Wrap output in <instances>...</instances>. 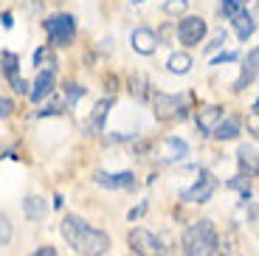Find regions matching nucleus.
Here are the masks:
<instances>
[{
    "label": "nucleus",
    "mask_w": 259,
    "mask_h": 256,
    "mask_svg": "<svg viewBox=\"0 0 259 256\" xmlns=\"http://www.w3.org/2000/svg\"><path fill=\"white\" fill-rule=\"evenodd\" d=\"M62 237L82 256H104L110 250V237H107L104 231L88 225L82 217H76V214H68V217L62 220Z\"/></svg>",
    "instance_id": "f257e3e1"
},
{
    "label": "nucleus",
    "mask_w": 259,
    "mask_h": 256,
    "mask_svg": "<svg viewBox=\"0 0 259 256\" xmlns=\"http://www.w3.org/2000/svg\"><path fill=\"white\" fill-rule=\"evenodd\" d=\"M217 250V228L211 220H197L183 231V253L186 256H211Z\"/></svg>",
    "instance_id": "f03ea898"
},
{
    "label": "nucleus",
    "mask_w": 259,
    "mask_h": 256,
    "mask_svg": "<svg viewBox=\"0 0 259 256\" xmlns=\"http://www.w3.org/2000/svg\"><path fill=\"white\" fill-rule=\"evenodd\" d=\"M46 34L54 45H71L76 37V20L71 14H51L46 20Z\"/></svg>",
    "instance_id": "7ed1b4c3"
},
{
    "label": "nucleus",
    "mask_w": 259,
    "mask_h": 256,
    "mask_svg": "<svg viewBox=\"0 0 259 256\" xmlns=\"http://www.w3.org/2000/svg\"><path fill=\"white\" fill-rule=\"evenodd\" d=\"M155 104V118L158 121H175V118H186V102L175 93H155L152 96Z\"/></svg>",
    "instance_id": "20e7f679"
},
{
    "label": "nucleus",
    "mask_w": 259,
    "mask_h": 256,
    "mask_svg": "<svg viewBox=\"0 0 259 256\" xmlns=\"http://www.w3.org/2000/svg\"><path fill=\"white\" fill-rule=\"evenodd\" d=\"M130 248L136 250V256H163L161 239L147 228H133L130 231Z\"/></svg>",
    "instance_id": "39448f33"
},
{
    "label": "nucleus",
    "mask_w": 259,
    "mask_h": 256,
    "mask_svg": "<svg viewBox=\"0 0 259 256\" xmlns=\"http://www.w3.org/2000/svg\"><path fill=\"white\" fill-rule=\"evenodd\" d=\"M206 37V20L203 17H183L181 23H178V39H181L183 45H197L200 39Z\"/></svg>",
    "instance_id": "423d86ee"
},
{
    "label": "nucleus",
    "mask_w": 259,
    "mask_h": 256,
    "mask_svg": "<svg viewBox=\"0 0 259 256\" xmlns=\"http://www.w3.org/2000/svg\"><path fill=\"white\" fill-rule=\"evenodd\" d=\"M214 189H217V178H214L211 172H203L200 180H197L192 189L183 192V200H189V203H206V200H211Z\"/></svg>",
    "instance_id": "0eeeda50"
},
{
    "label": "nucleus",
    "mask_w": 259,
    "mask_h": 256,
    "mask_svg": "<svg viewBox=\"0 0 259 256\" xmlns=\"http://www.w3.org/2000/svg\"><path fill=\"white\" fill-rule=\"evenodd\" d=\"M130 45H133V51L144 54V57H149V54L158 51V34L152 31V28H136V31L130 34Z\"/></svg>",
    "instance_id": "6e6552de"
},
{
    "label": "nucleus",
    "mask_w": 259,
    "mask_h": 256,
    "mask_svg": "<svg viewBox=\"0 0 259 256\" xmlns=\"http://www.w3.org/2000/svg\"><path fill=\"white\" fill-rule=\"evenodd\" d=\"M189 155V144L183 138H166V141L158 147V158L163 163H172V160H183Z\"/></svg>",
    "instance_id": "1a4fd4ad"
},
{
    "label": "nucleus",
    "mask_w": 259,
    "mask_h": 256,
    "mask_svg": "<svg viewBox=\"0 0 259 256\" xmlns=\"http://www.w3.org/2000/svg\"><path fill=\"white\" fill-rule=\"evenodd\" d=\"M237 163H240L242 178H256L259 175V155H256V149L248 147V144H242V147L237 149Z\"/></svg>",
    "instance_id": "9d476101"
},
{
    "label": "nucleus",
    "mask_w": 259,
    "mask_h": 256,
    "mask_svg": "<svg viewBox=\"0 0 259 256\" xmlns=\"http://www.w3.org/2000/svg\"><path fill=\"white\" fill-rule=\"evenodd\" d=\"M93 180H96L99 186H107V189H133V186H136V175L133 172H118V175L96 172Z\"/></svg>",
    "instance_id": "9b49d317"
},
{
    "label": "nucleus",
    "mask_w": 259,
    "mask_h": 256,
    "mask_svg": "<svg viewBox=\"0 0 259 256\" xmlns=\"http://www.w3.org/2000/svg\"><path fill=\"white\" fill-rule=\"evenodd\" d=\"M220 121H223V107H217V104H206V107L197 110V127L203 133H214Z\"/></svg>",
    "instance_id": "f8f14e48"
},
{
    "label": "nucleus",
    "mask_w": 259,
    "mask_h": 256,
    "mask_svg": "<svg viewBox=\"0 0 259 256\" xmlns=\"http://www.w3.org/2000/svg\"><path fill=\"white\" fill-rule=\"evenodd\" d=\"M110 107H113V99H99L96 107H93V113H91V118H88V133H102L104 118H107Z\"/></svg>",
    "instance_id": "ddd939ff"
},
{
    "label": "nucleus",
    "mask_w": 259,
    "mask_h": 256,
    "mask_svg": "<svg viewBox=\"0 0 259 256\" xmlns=\"http://www.w3.org/2000/svg\"><path fill=\"white\" fill-rule=\"evenodd\" d=\"M54 84H57V76H54V71L48 68V71H42V73L37 76V82H34V90H28V93H31L34 102H42V99H46L48 93L54 90Z\"/></svg>",
    "instance_id": "4468645a"
},
{
    "label": "nucleus",
    "mask_w": 259,
    "mask_h": 256,
    "mask_svg": "<svg viewBox=\"0 0 259 256\" xmlns=\"http://www.w3.org/2000/svg\"><path fill=\"white\" fill-rule=\"evenodd\" d=\"M211 135L217 141H231V138H237V135H240V115H228L226 121L217 124V130H214Z\"/></svg>",
    "instance_id": "2eb2a0df"
},
{
    "label": "nucleus",
    "mask_w": 259,
    "mask_h": 256,
    "mask_svg": "<svg viewBox=\"0 0 259 256\" xmlns=\"http://www.w3.org/2000/svg\"><path fill=\"white\" fill-rule=\"evenodd\" d=\"M256 71H259V48H256V51H253L251 57L245 59V65H242V73H240V79H237V90H245L248 84L253 82Z\"/></svg>",
    "instance_id": "dca6fc26"
},
{
    "label": "nucleus",
    "mask_w": 259,
    "mask_h": 256,
    "mask_svg": "<svg viewBox=\"0 0 259 256\" xmlns=\"http://www.w3.org/2000/svg\"><path fill=\"white\" fill-rule=\"evenodd\" d=\"M231 23H234V28H237V37H240V39H248L253 31H256V23H253V17L248 12H240Z\"/></svg>",
    "instance_id": "f3484780"
},
{
    "label": "nucleus",
    "mask_w": 259,
    "mask_h": 256,
    "mask_svg": "<svg viewBox=\"0 0 259 256\" xmlns=\"http://www.w3.org/2000/svg\"><path fill=\"white\" fill-rule=\"evenodd\" d=\"M166 68H169L172 73H189V68H192V57L178 51V54H172V57H169Z\"/></svg>",
    "instance_id": "a211bd4d"
},
{
    "label": "nucleus",
    "mask_w": 259,
    "mask_h": 256,
    "mask_svg": "<svg viewBox=\"0 0 259 256\" xmlns=\"http://www.w3.org/2000/svg\"><path fill=\"white\" fill-rule=\"evenodd\" d=\"M46 214V200L42 197H28L26 200V217L28 220H39Z\"/></svg>",
    "instance_id": "6ab92c4d"
},
{
    "label": "nucleus",
    "mask_w": 259,
    "mask_h": 256,
    "mask_svg": "<svg viewBox=\"0 0 259 256\" xmlns=\"http://www.w3.org/2000/svg\"><path fill=\"white\" fill-rule=\"evenodd\" d=\"M3 71H6V76H17V54L12 51H3Z\"/></svg>",
    "instance_id": "aec40b11"
},
{
    "label": "nucleus",
    "mask_w": 259,
    "mask_h": 256,
    "mask_svg": "<svg viewBox=\"0 0 259 256\" xmlns=\"http://www.w3.org/2000/svg\"><path fill=\"white\" fill-rule=\"evenodd\" d=\"M228 186L231 189H240V194H242V200H251V183H248V178H234V180H228Z\"/></svg>",
    "instance_id": "412c9836"
},
{
    "label": "nucleus",
    "mask_w": 259,
    "mask_h": 256,
    "mask_svg": "<svg viewBox=\"0 0 259 256\" xmlns=\"http://www.w3.org/2000/svg\"><path fill=\"white\" fill-rule=\"evenodd\" d=\"M12 242V220L6 214H0V245H9Z\"/></svg>",
    "instance_id": "4be33fe9"
},
{
    "label": "nucleus",
    "mask_w": 259,
    "mask_h": 256,
    "mask_svg": "<svg viewBox=\"0 0 259 256\" xmlns=\"http://www.w3.org/2000/svg\"><path fill=\"white\" fill-rule=\"evenodd\" d=\"M186 6H189V0H166V3H163V12L166 14H181V12H186Z\"/></svg>",
    "instance_id": "5701e85b"
},
{
    "label": "nucleus",
    "mask_w": 259,
    "mask_h": 256,
    "mask_svg": "<svg viewBox=\"0 0 259 256\" xmlns=\"http://www.w3.org/2000/svg\"><path fill=\"white\" fill-rule=\"evenodd\" d=\"M133 96H136V99H147V79H144V76H133Z\"/></svg>",
    "instance_id": "b1692460"
},
{
    "label": "nucleus",
    "mask_w": 259,
    "mask_h": 256,
    "mask_svg": "<svg viewBox=\"0 0 259 256\" xmlns=\"http://www.w3.org/2000/svg\"><path fill=\"white\" fill-rule=\"evenodd\" d=\"M242 12V6L240 3H237V0H223V14H226V17H237V14Z\"/></svg>",
    "instance_id": "393cba45"
},
{
    "label": "nucleus",
    "mask_w": 259,
    "mask_h": 256,
    "mask_svg": "<svg viewBox=\"0 0 259 256\" xmlns=\"http://www.w3.org/2000/svg\"><path fill=\"white\" fill-rule=\"evenodd\" d=\"M12 110H14V102H12V99L0 96V118H9V115H12Z\"/></svg>",
    "instance_id": "a878e982"
},
{
    "label": "nucleus",
    "mask_w": 259,
    "mask_h": 256,
    "mask_svg": "<svg viewBox=\"0 0 259 256\" xmlns=\"http://www.w3.org/2000/svg\"><path fill=\"white\" fill-rule=\"evenodd\" d=\"M248 130H251V133L259 138V113H256V110H253V113L248 115Z\"/></svg>",
    "instance_id": "bb28decb"
},
{
    "label": "nucleus",
    "mask_w": 259,
    "mask_h": 256,
    "mask_svg": "<svg viewBox=\"0 0 259 256\" xmlns=\"http://www.w3.org/2000/svg\"><path fill=\"white\" fill-rule=\"evenodd\" d=\"M12 82V88L17 90V93H28V84H26V79H20V76H12L9 79Z\"/></svg>",
    "instance_id": "cd10ccee"
},
{
    "label": "nucleus",
    "mask_w": 259,
    "mask_h": 256,
    "mask_svg": "<svg viewBox=\"0 0 259 256\" xmlns=\"http://www.w3.org/2000/svg\"><path fill=\"white\" fill-rule=\"evenodd\" d=\"M237 59V54L228 51V54H220V57H214V65H226V62H234Z\"/></svg>",
    "instance_id": "c85d7f7f"
},
{
    "label": "nucleus",
    "mask_w": 259,
    "mask_h": 256,
    "mask_svg": "<svg viewBox=\"0 0 259 256\" xmlns=\"http://www.w3.org/2000/svg\"><path fill=\"white\" fill-rule=\"evenodd\" d=\"M31 256H57V253H54V248H39V250H34Z\"/></svg>",
    "instance_id": "c756f323"
},
{
    "label": "nucleus",
    "mask_w": 259,
    "mask_h": 256,
    "mask_svg": "<svg viewBox=\"0 0 259 256\" xmlns=\"http://www.w3.org/2000/svg\"><path fill=\"white\" fill-rule=\"evenodd\" d=\"M237 3H240V6H242V3H248V0H237Z\"/></svg>",
    "instance_id": "7c9ffc66"
},
{
    "label": "nucleus",
    "mask_w": 259,
    "mask_h": 256,
    "mask_svg": "<svg viewBox=\"0 0 259 256\" xmlns=\"http://www.w3.org/2000/svg\"><path fill=\"white\" fill-rule=\"evenodd\" d=\"M136 3H144V0H136Z\"/></svg>",
    "instance_id": "2f4dec72"
}]
</instances>
